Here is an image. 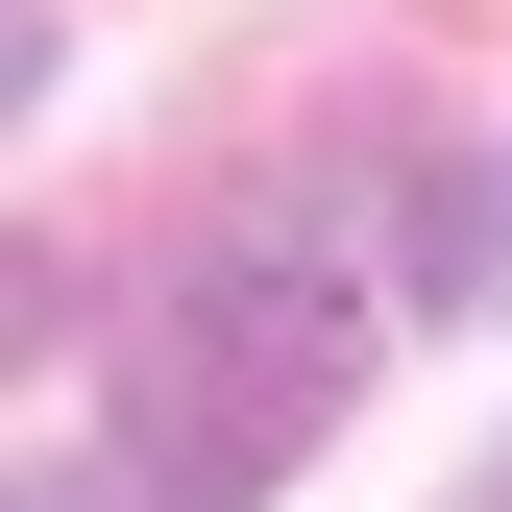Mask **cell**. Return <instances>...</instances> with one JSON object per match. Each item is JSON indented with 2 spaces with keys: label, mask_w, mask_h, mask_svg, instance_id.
Segmentation results:
<instances>
[{
  "label": "cell",
  "mask_w": 512,
  "mask_h": 512,
  "mask_svg": "<svg viewBox=\"0 0 512 512\" xmlns=\"http://www.w3.org/2000/svg\"><path fill=\"white\" fill-rule=\"evenodd\" d=\"M342 342H366L342 220H317V196H244L196 269H171V317H147V512H244L317 415H342Z\"/></svg>",
  "instance_id": "obj_1"
},
{
  "label": "cell",
  "mask_w": 512,
  "mask_h": 512,
  "mask_svg": "<svg viewBox=\"0 0 512 512\" xmlns=\"http://www.w3.org/2000/svg\"><path fill=\"white\" fill-rule=\"evenodd\" d=\"M25 512H147V488H74V464H49V488H25Z\"/></svg>",
  "instance_id": "obj_3"
},
{
  "label": "cell",
  "mask_w": 512,
  "mask_h": 512,
  "mask_svg": "<svg viewBox=\"0 0 512 512\" xmlns=\"http://www.w3.org/2000/svg\"><path fill=\"white\" fill-rule=\"evenodd\" d=\"M512 293V147H439L415 171V317H488Z\"/></svg>",
  "instance_id": "obj_2"
}]
</instances>
